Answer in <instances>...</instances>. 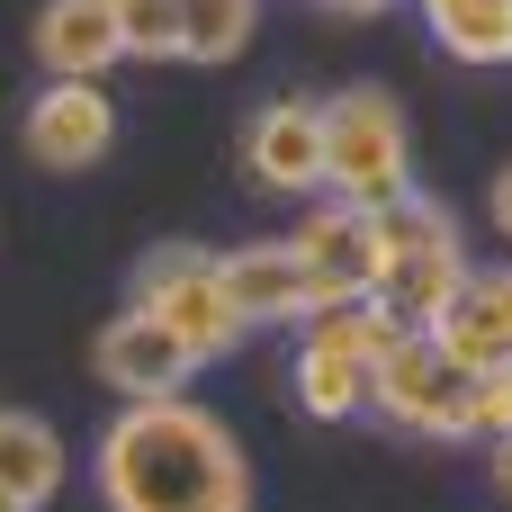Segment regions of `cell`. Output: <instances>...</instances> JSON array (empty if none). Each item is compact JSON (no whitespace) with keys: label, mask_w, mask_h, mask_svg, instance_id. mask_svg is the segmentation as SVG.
<instances>
[{"label":"cell","mask_w":512,"mask_h":512,"mask_svg":"<svg viewBox=\"0 0 512 512\" xmlns=\"http://www.w3.org/2000/svg\"><path fill=\"white\" fill-rule=\"evenodd\" d=\"M18 144H27L45 171H90V162H108V144H117V108H108L99 81H45V90L27 99V117H18Z\"/></svg>","instance_id":"cell-8"},{"label":"cell","mask_w":512,"mask_h":512,"mask_svg":"<svg viewBox=\"0 0 512 512\" xmlns=\"http://www.w3.org/2000/svg\"><path fill=\"white\" fill-rule=\"evenodd\" d=\"M27 45H36L45 81H99V72L126 54V36H117V0H45Z\"/></svg>","instance_id":"cell-11"},{"label":"cell","mask_w":512,"mask_h":512,"mask_svg":"<svg viewBox=\"0 0 512 512\" xmlns=\"http://www.w3.org/2000/svg\"><path fill=\"white\" fill-rule=\"evenodd\" d=\"M0 512H27V504H18V495H9V486H0Z\"/></svg>","instance_id":"cell-22"},{"label":"cell","mask_w":512,"mask_h":512,"mask_svg":"<svg viewBox=\"0 0 512 512\" xmlns=\"http://www.w3.org/2000/svg\"><path fill=\"white\" fill-rule=\"evenodd\" d=\"M486 207H495V225H504V243H512V162L495 171V189H486Z\"/></svg>","instance_id":"cell-19"},{"label":"cell","mask_w":512,"mask_h":512,"mask_svg":"<svg viewBox=\"0 0 512 512\" xmlns=\"http://www.w3.org/2000/svg\"><path fill=\"white\" fill-rule=\"evenodd\" d=\"M90 486L108 512H252V459L225 432V414L189 396H153L99 432Z\"/></svg>","instance_id":"cell-1"},{"label":"cell","mask_w":512,"mask_h":512,"mask_svg":"<svg viewBox=\"0 0 512 512\" xmlns=\"http://www.w3.org/2000/svg\"><path fill=\"white\" fill-rule=\"evenodd\" d=\"M468 441H486V450L512 441V360L477 378V396H468Z\"/></svg>","instance_id":"cell-18"},{"label":"cell","mask_w":512,"mask_h":512,"mask_svg":"<svg viewBox=\"0 0 512 512\" xmlns=\"http://www.w3.org/2000/svg\"><path fill=\"white\" fill-rule=\"evenodd\" d=\"M0 486H9L27 512H45L54 495H63V432H54L45 414L0 405Z\"/></svg>","instance_id":"cell-14"},{"label":"cell","mask_w":512,"mask_h":512,"mask_svg":"<svg viewBox=\"0 0 512 512\" xmlns=\"http://www.w3.org/2000/svg\"><path fill=\"white\" fill-rule=\"evenodd\" d=\"M180 18H189V0H117V36H126V54H144V63L180 54Z\"/></svg>","instance_id":"cell-17"},{"label":"cell","mask_w":512,"mask_h":512,"mask_svg":"<svg viewBox=\"0 0 512 512\" xmlns=\"http://www.w3.org/2000/svg\"><path fill=\"white\" fill-rule=\"evenodd\" d=\"M468 396H477V369H459L441 351V333H405L369 378V414H387L396 432H423V441H468Z\"/></svg>","instance_id":"cell-5"},{"label":"cell","mask_w":512,"mask_h":512,"mask_svg":"<svg viewBox=\"0 0 512 512\" xmlns=\"http://www.w3.org/2000/svg\"><path fill=\"white\" fill-rule=\"evenodd\" d=\"M90 369L126 396V405H153V396H189V378H198V351L171 333V324H153L144 306H126L117 324H99V342H90Z\"/></svg>","instance_id":"cell-7"},{"label":"cell","mask_w":512,"mask_h":512,"mask_svg":"<svg viewBox=\"0 0 512 512\" xmlns=\"http://www.w3.org/2000/svg\"><path fill=\"white\" fill-rule=\"evenodd\" d=\"M414 189V126H405V99L378 90V81H351L324 99V198L342 207H396Z\"/></svg>","instance_id":"cell-2"},{"label":"cell","mask_w":512,"mask_h":512,"mask_svg":"<svg viewBox=\"0 0 512 512\" xmlns=\"http://www.w3.org/2000/svg\"><path fill=\"white\" fill-rule=\"evenodd\" d=\"M495 495L512 504V441H495Z\"/></svg>","instance_id":"cell-20"},{"label":"cell","mask_w":512,"mask_h":512,"mask_svg":"<svg viewBox=\"0 0 512 512\" xmlns=\"http://www.w3.org/2000/svg\"><path fill=\"white\" fill-rule=\"evenodd\" d=\"M243 171L270 198H315L324 189V99H270L243 126Z\"/></svg>","instance_id":"cell-9"},{"label":"cell","mask_w":512,"mask_h":512,"mask_svg":"<svg viewBox=\"0 0 512 512\" xmlns=\"http://www.w3.org/2000/svg\"><path fill=\"white\" fill-rule=\"evenodd\" d=\"M216 270H225V297L243 324H306L315 315L297 243H243V252H216Z\"/></svg>","instance_id":"cell-10"},{"label":"cell","mask_w":512,"mask_h":512,"mask_svg":"<svg viewBox=\"0 0 512 512\" xmlns=\"http://www.w3.org/2000/svg\"><path fill=\"white\" fill-rule=\"evenodd\" d=\"M423 27L459 63H512V0H423Z\"/></svg>","instance_id":"cell-15"},{"label":"cell","mask_w":512,"mask_h":512,"mask_svg":"<svg viewBox=\"0 0 512 512\" xmlns=\"http://www.w3.org/2000/svg\"><path fill=\"white\" fill-rule=\"evenodd\" d=\"M288 396H297L306 423H351V414H369V360H351V351H333V342H297Z\"/></svg>","instance_id":"cell-13"},{"label":"cell","mask_w":512,"mask_h":512,"mask_svg":"<svg viewBox=\"0 0 512 512\" xmlns=\"http://www.w3.org/2000/svg\"><path fill=\"white\" fill-rule=\"evenodd\" d=\"M324 9H342V18H369V9H396V0H324Z\"/></svg>","instance_id":"cell-21"},{"label":"cell","mask_w":512,"mask_h":512,"mask_svg":"<svg viewBox=\"0 0 512 512\" xmlns=\"http://www.w3.org/2000/svg\"><path fill=\"white\" fill-rule=\"evenodd\" d=\"M297 261H306V288H315V315L324 306H369L378 297V270H387V252H378V225H369V207H342V198H324L297 234Z\"/></svg>","instance_id":"cell-6"},{"label":"cell","mask_w":512,"mask_h":512,"mask_svg":"<svg viewBox=\"0 0 512 512\" xmlns=\"http://www.w3.org/2000/svg\"><path fill=\"white\" fill-rule=\"evenodd\" d=\"M252 27H261V0H189L180 54H189V63H234V54L252 45Z\"/></svg>","instance_id":"cell-16"},{"label":"cell","mask_w":512,"mask_h":512,"mask_svg":"<svg viewBox=\"0 0 512 512\" xmlns=\"http://www.w3.org/2000/svg\"><path fill=\"white\" fill-rule=\"evenodd\" d=\"M441 351L459 360V369H504L512 360V270H468V288L441 306Z\"/></svg>","instance_id":"cell-12"},{"label":"cell","mask_w":512,"mask_h":512,"mask_svg":"<svg viewBox=\"0 0 512 512\" xmlns=\"http://www.w3.org/2000/svg\"><path fill=\"white\" fill-rule=\"evenodd\" d=\"M369 225H378V252H387V270H378V306H387L405 333H432V324H441V306L468 288L459 216H450L441 198L405 189V198H396V207H378Z\"/></svg>","instance_id":"cell-3"},{"label":"cell","mask_w":512,"mask_h":512,"mask_svg":"<svg viewBox=\"0 0 512 512\" xmlns=\"http://www.w3.org/2000/svg\"><path fill=\"white\" fill-rule=\"evenodd\" d=\"M135 306L153 315V324H171L198 360H225L252 324L234 315V297H225V270H216V252H198V243H162V252H144L135 261Z\"/></svg>","instance_id":"cell-4"}]
</instances>
